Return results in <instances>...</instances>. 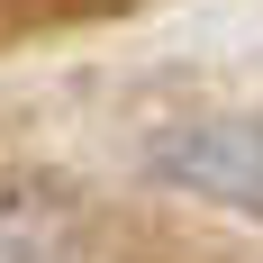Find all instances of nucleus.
Returning a JSON list of instances; mask_svg holds the SVG:
<instances>
[{
    "label": "nucleus",
    "instance_id": "obj_2",
    "mask_svg": "<svg viewBox=\"0 0 263 263\" xmlns=\"http://www.w3.org/2000/svg\"><path fill=\"white\" fill-rule=\"evenodd\" d=\"M0 263H73V218L36 200H0Z\"/></svg>",
    "mask_w": 263,
    "mask_h": 263
},
{
    "label": "nucleus",
    "instance_id": "obj_1",
    "mask_svg": "<svg viewBox=\"0 0 263 263\" xmlns=\"http://www.w3.org/2000/svg\"><path fill=\"white\" fill-rule=\"evenodd\" d=\"M163 182L200 191V200H227V209H263V118H200V127H173L145 145Z\"/></svg>",
    "mask_w": 263,
    "mask_h": 263
}]
</instances>
